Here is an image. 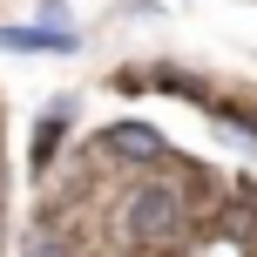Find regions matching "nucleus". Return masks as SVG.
Wrapping results in <instances>:
<instances>
[{
    "label": "nucleus",
    "instance_id": "f257e3e1",
    "mask_svg": "<svg viewBox=\"0 0 257 257\" xmlns=\"http://www.w3.org/2000/svg\"><path fill=\"white\" fill-rule=\"evenodd\" d=\"M128 237L136 244H169L176 237V196L169 190H136L128 196Z\"/></svg>",
    "mask_w": 257,
    "mask_h": 257
},
{
    "label": "nucleus",
    "instance_id": "7ed1b4c3",
    "mask_svg": "<svg viewBox=\"0 0 257 257\" xmlns=\"http://www.w3.org/2000/svg\"><path fill=\"white\" fill-rule=\"evenodd\" d=\"M68 34H34V27H0V48H61Z\"/></svg>",
    "mask_w": 257,
    "mask_h": 257
},
{
    "label": "nucleus",
    "instance_id": "f03ea898",
    "mask_svg": "<svg viewBox=\"0 0 257 257\" xmlns=\"http://www.w3.org/2000/svg\"><path fill=\"white\" fill-rule=\"evenodd\" d=\"M102 142H108L115 156H156V149H163V136H156V128H142V122H115Z\"/></svg>",
    "mask_w": 257,
    "mask_h": 257
}]
</instances>
